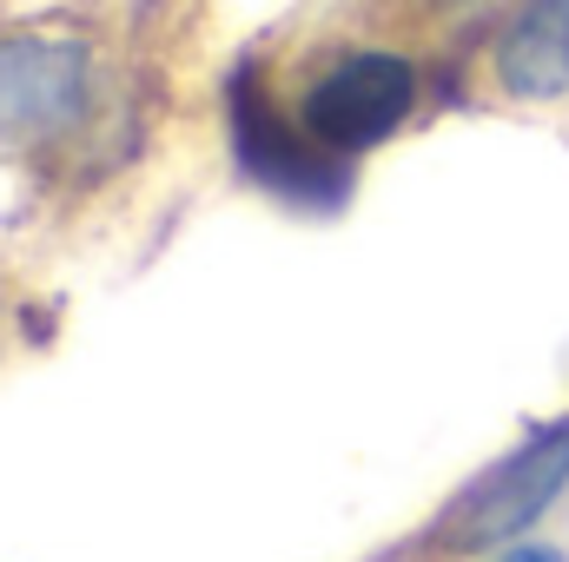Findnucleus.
<instances>
[{
	"label": "nucleus",
	"instance_id": "obj_1",
	"mask_svg": "<svg viewBox=\"0 0 569 562\" xmlns=\"http://www.w3.org/2000/svg\"><path fill=\"white\" fill-rule=\"evenodd\" d=\"M569 483V418L517 443L503 463H490L443 516H437V550H497L523 536Z\"/></svg>",
	"mask_w": 569,
	"mask_h": 562
},
{
	"label": "nucleus",
	"instance_id": "obj_6",
	"mask_svg": "<svg viewBox=\"0 0 569 562\" xmlns=\"http://www.w3.org/2000/svg\"><path fill=\"white\" fill-rule=\"evenodd\" d=\"M497 562H563V550H550V543H517L510 556H497Z\"/></svg>",
	"mask_w": 569,
	"mask_h": 562
},
{
	"label": "nucleus",
	"instance_id": "obj_3",
	"mask_svg": "<svg viewBox=\"0 0 569 562\" xmlns=\"http://www.w3.org/2000/svg\"><path fill=\"white\" fill-rule=\"evenodd\" d=\"M411 107H418L411 60H398V53H351V60H338L331 73L311 80V93L298 107V127L325 152L351 159V152H371V145L391 140L411 120Z\"/></svg>",
	"mask_w": 569,
	"mask_h": 562
},
{
	"label": "nucleus",
	"instance_id": "obj_2",
	"mask_svg": "<svg viewBox=\"0 0 569 562\" xmlns=\"http://www.w3.org/2000/svg\"><path fill=\"white\" fill-rule=\"evenodd\" d=\"M93 107V53L80 40L13 33L0 40V145L60 140Z\"/></svg>",
	"mask_w": 569,
	"mask_h": 562
},
{
	"label": "nucleus",
	"instance_id": "obj_4",
	"mask_svg": "<svg viewBox=\"0 0 569 562\" xmlns=\"http://www.w3.org/2000/svg\"><path fill=\"white\" fill-rule=\"evenodd\" d=\"M232 145H239V165H246L266 192L291 199V205L331 212V205H345V192H351V165H345L338 152H325L305 127H284L279 107L266 100V87H259L252 73L232 80Z\"/></svg>",
	"mask_w": 569,
	"mask_h": 562
},
{
	"label": "nucleus",
	"instance_id": "obj_5",
	"mask_svg": "<svg viewBox=\"0 0 569 562\" xmlns=\"http://www.w3.org/2000/svg\"><path fill=\"white\" fill-rule=\"evenodd\" d=\"M497 80L517 100H563L569 93V0H530L503 47H497Z\"/></svg>",
	"mask_w": 569,
	"mask_h": 562
}]
</instances>
